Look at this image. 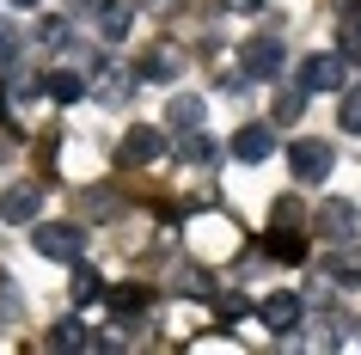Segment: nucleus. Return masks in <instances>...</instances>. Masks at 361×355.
<instances>
[{"mask_svg":"<svg viewBox=\"0 0 361 355\" xmlns=\"http://www.w3.org/2000/svg\"><path fill=\"white\" fill-rule=\"evenodd\" d=\"M0 215L13 227H31V221H43V190L37 184H13L6 196H0Z\"/></svg>","mask_w":361,"mask_h":355,"instance_id":"obj_6","label":"nucleus"},{"mask_svg":"<svg viewBox=\"0 0 361 355\" xmlns=\"http://www.w3.org/2000/svg\"><path fill=\"white\" fill-rule=\"evenodd\" d=\"M269 148H276V135H269V129H257V123L233 135V160H245V166H264V160H269Z\"/></svg>","mask_w":361,"mask_h":355,"instance_id":"obj_10","label":"nucleus"},{"mask_svg":"<svg viewBox=\"0 0 361 355\" xmlns=\"http://www.w3.org/2000/svg\"><path fill=\"white\" fill-rule=\"evenodd\" d=\"M13 6H37V0H13Z\"/></svg>","mask_w":361,"mask_h":355,"instance_id":"obj_26","label":"nucleus"},{"mask_svg":"<svg viewBox=\"0 0 361 355\" xmlns=\"http://www.w3.org/2000/svg\"><path fill=\"white\" fill-rule=\"evenodd\" d=\"M19 56V31H13V25H0V61H13Z\"/></svg>","mask_w":361,"mask_h":355,"instance_id":"obj_23","label":"nucleus"},{"mask_svg":"<svg viewBox=\"0 0 361 355\" xmlns=\"http://www.w3.org/2000/svg\"><path fill=\"white\" fill-rule=\"evenodd\" d=\"M239 68H245V80H276L282 74V37H276V31H257V37L239 49Z\"/></svg>","mask_w":361,"mask_h":355,"instance_id":"obj_4","label":"nucleus"},{"mask_svg":"<svg viewBox=\"0 0 361 355\" xmlns=\"http://www.w3.org/2000/svg\"><path fill=\"white\" fill-rule=\"evenodd\" d=\"M269 251L282 263H300L306 258V239H300V227H282V233H269Z\"/></svg>","mask_w":361,"mask_h":355,"instance_id":"obj_16","label":"nucleus"},{"mask_svg":"<svg viewBox=\"0 0 361 355\" xmlns=\"http://www.w3.org/2000/svg\"><path fill=\"white\" fill-rule=\"evenodd\" d=\"M355 337H361V331H355Z\"/></svg>","mask_w":361,"mask_h":355,"instance_id":"obj_28","label":"nucleus"},{"mask_svg":"<svg viewBox=\"0 0 361 355\" xmlns=\"http://www.w3.org/2000/svg\"><path fill=\"white\" fill-rule=\"evenodd\" d=\"M43 92L56 98V104H80V98L92 92V86H86V80H80L74 68H56V74H43Z\"/></svg>","mask_w":361,"mask_h":355,"instance_id":"obj_12","label":"nucleus"},{"mask_svg":"<svg viewBox=\"0 0 361 355\" xmlns=\"http://www.w3.org/2000/svg\"><path fill=\"white\" fill-rule=\"evenodd\" d=\"M68 300H74V306H92V300H104V276H98L92 263H74V276H68Z\"/></svg>","mask_w":361,"mask_h":355,"instance_id":"obj_13","label":"nucleus"},{"mask_svg":"<svg viewBox=\"0 0 361 355\" xmlns=\"http://www.w3.org/2000/svg\"><path fill=\"white\" fill-rule=\"evenodd\" d=\"M269 221H276V227H300V203H294V196H282V203L269 208Z\"/></svg>","mask_w":361,"mask_h":355,"instance_id":"obj_22","label":"nucleus"},{"mask_svg":"<svg viewBox=\"0 0 361 355\" xmlns=\"http://www.w3.org/2000/svg\"><path fill=\"white\" fill-rule=\"evenodd\" d=\"M98 31H104V37H129V31H135V6H129V0H98Z\"/></svg>","mask_w":361,"mask_h":355,"instance_id":"obj_11","label":"nucleus"},{"mask_svg":"<svg viewBox=\"0 0 361 355\" xmlns=\"http://www.w3.org/2000/svg\"><path fill=\"white\" fill-rule=\"evenodd\" d=\"M49 349H98L92 325H80V318H61L56 331H49Z\"/></svg>","mask_w":361,"mask_h":355,"instance_id":"obj_14","label":"nucleus"},{"mask_svg":"<svg viewBox=\"0 0 361 355\" xmlns=\"http://www.w3.org/2000/svg\"><path fill=\"white\" fill-rule=\"evenodd\" d=\"M300 111H306V86L294 80V86L276 92V123H300Z\"/></svg>","mask_w":361,"mask_h":355,"instance_id":"obj_17","label":"nucleus"},{"mask_svg":"<svg viewBox=\"0 0 361 355\" xmlns=\"http://www.w3.org/2000/svg\"><path fill=\"white\" fill-rule=\"evenodd\" d=\"M300 86H306V92H343V86H349V56H343V49L306 56L300 61Z\"/></svg>","mask_w":361,"mask_h":355,"instance_id":"obj_2","label":"nucleus"},{"mask_svg":"<svg viewBox=\"0 0 361 355\" xmlns=\"http://www.w3.org/2000/svg\"><path fill=\"white\" fill-rule=\"evenodd\" d=\"M257 318H264L269 337H294L300 318H306V306H300V294H269V300H257Z\"/></svg>","mask_w":361,"mask_h":355,"instance_id":"obj_5","label":"nucleus"},{"mask_svg":"<svg viewBox=\"0 0 361 355\" xmlns=\"http://www.w3.org/2000/svg\"><path fill=\"white\" fill-rule=\"evenodd\" d=\"M31 251L49 263H80V245H86V227L80 221H31Z\"/></svg>","mask_w":361,"mask_h":355,"instance_id":"obj_1","label":"nucleus"},{"mask_svg":"<svg viewBox=\"0 0 361 355\" xmlns=\"http://www.w3.org/2000/svg\"><path fill=\"white\" fill-rule=\"evenodd\" d=\"M37 43H43V49H68V19H43L37 25Z\"/></svg>","mask_w":361,"mask_h":355,"instance_id":"obj_21","label":"nucleus"},{"mask_svg":"<svg viewBox=\"0 0 361 355\" xmlns=\"http://www.w3.org/2000/svg\"><path fill=\"white\" fill-rule=\"evenodd\" d=\"M245 313H251V300H239V294L221 300V318H245Z\"/></svg>","mask_w":361,"mask_h":355,"instance_id":"obj_24","label":"nucleus"},{"mask_svg":"<svg viewBox=\"0 0 361 355\" xmlns=\"http://www.w3.org/2000/svg\"><path fill=\"white\" fill-rule=\"evenodd\" d=\"M337 129L361 135V86H343V104H337Z\"/></svg>","mask_w":361,"mask_h":355,"instance_id":"obj_18","label":"nucleus"},{"mask_svg":"<svg viewBox=\"0 0 361 355\" xmlns=\"http://www.w3.org/2000/svg\"><path fill=\"white\" fill-rule=\"evenodd\" d=\"M319 227H324V239H355V203H343V196H324L319 208Z\"/></svg>","mask_w":361,"mask_h":355,"instance_id":"obj_7","label":"nucleus"},{"mask_svg":"<svg viewBox=\"0 0 361 355\" xmlns=\"http://www.w3.org/2000/svg\"><path fill=\"white\" fill-rule=\"evenodd\" d=\"M166 153V135L159 129H129L123 135V166H147V160H159Z\"/></svg>","mask_w":361,"mask_h":355,"instance_id":"obj_9","label":"nucleus"},{"mask_svg":"<svg viewBox=\"0 0 361 355\" xmlns=\"http://www.w3.org/2000/svg\"><path fill=\"white\" fill-rule=\"evenodd\" d=\"M202 116H209V104H202V98L196 92H171L166 98V123L178 135H190V129H202Z\"/></svg>","mask_w":361,"mask_h":355,"instance_id":"obj_8","label":"nucleus"},{"mask_svg":"<svg viewBox=\"0 0 361 355\" xmlns=\"http://www.w3.org/2000/svg\"><path fill=\"white\" fill-rule=\"evenodd\" d=\"M264 0H227V13H257Z\"/></svg>","mask_w":361,"mask_h":355,"instance_id":"obj_25","label":"nucleus"},{"mask_svg":"<svg viewBox=\"0 0 361 355\" xmlns=\"http://www.w3.org/2000/svg\"><path fill=\"white\" fill-rule=\"evenodd\" d=\"M355 25H361V13H355Z\"/></svg>","mask_w":361,"mask_h":355,"instance_id":"obj_27","label":"nucleus"},{"mask_svg":"<svg viewBox=\"0 0 361 355\" xmlns=\"http://www.w3.org/2000/svg\"><path fill=\"white\" fill-rule=\"evenodd\" d=\"M104 300H111L116 318H141L147 313V288H104Z\"/></svg>","mask_w":361,"mask_h":355,"instance_id":"obj_15","label":"nucleus"},{"mask_svg":"<svg viewBox=\"0 0 361 355\" xmlns=\"http://www.w3.org/2000/svg\"><path fill=\"white\" fill-rule=\"evenodd\" d=\"M141 74H147V80H171V74H178V56H171V49H153V56L141 61Z\"/></svg>","mask_w":361,"mask_h":355,"instance_id":"obj_20","label":"nucleus"},{"mask_svg":"<svg viewBox=\"0 0 361 355\" xmlns=\"http://www.w3.org/2000/svg\"><path fill=\"white\" fill-rule=\"evenodd\" d=\"M337 166V153L324 148V141H294L288 148V172H294V184H324Z\"/></svg>","mask_w":361,"mask_h":355,"instance_id":"obj_3","label":"nucleus"},{"mask_svg":"<svg viewBox=\"0 0 361 355\" xmlns=\"http://www.w3.org/2000/svg\"><path fill=\"white\" fill-rule=\"evenodd\" d=\"M178 153H184V160H196V166H209V160H214V141H209L202 129H190L184 141H178Z\"/></svg>","mask_w":361,"mask_h":355,"instance_id":"obj_19","label":"nucleus"}]
</instances>
